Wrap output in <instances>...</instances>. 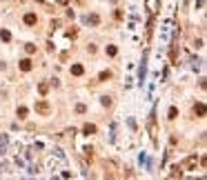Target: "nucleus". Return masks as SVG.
Instances as JSON below:
<instances>
[{
  "instance_id": "obj_21",
  "label": "nucleus",
  "mask_w": 207,
  "mask_h": 180,
  "mask_svg": "<svg viewBox=\"0 0 207 180\" xmlns=\"http://www.w3.org/2000/svg\"><path fill=\"white\" fill-rule=\"evenodd\" d=\"M58 27H60V20H58V18L51 20V29H58Z\"/></svg>"
},
{
  "instance_id": "obj_2",
  "label": "nucleus",
  "mask_w": 207,
  "mask_h": 180,
  "mask_svg": "<svg viewBox=\"0 0 207 180\" xmlns=\"http://www.w3.org/2000/svg\"><path fill=\"white\" fill-rule=\"evenodd\" d=\"M149 134H152V140L154 142H158V129H156V114L152 111V116H149Z\"/></svg>"
},
{
  "instance_id": "obj_9",
  "label": "nucleus",
  "mask_w": 207,
  "mask_h": 180,
  "mask_svg": "<svg viewBox=\"0 0 207 180\" xmlns=\"http://www.w3.org/2000/svg\"><path fill=\"white\" fill-rule=\"evenodd\" d=\"M98 22H100V16H98V14H91V16H87V25H94V27H96Z\"/></svg>"
},
{
  "instance_id": "obj_8",
  "label": "nucleus",
  "mask_w": 207,
  "mask_h": 180,
  "mask_svg": "<svg viewBox=\"0 0 207 180\" xmlns=\"http://www.w3.org/2000/svg\"><path fill=\"white\" fill-rule=\"evenodd\" d=\"M31 67H34V62H31L29 58L20 60V69H22V71H31Z\"/></svg>"
},
{
  "instance_id": "obj_11",
  "label": "nucleus",
  "mask_w": 207,
  "mask_h": 180,
  "mask_svg": "<svg viewBox=\"0 0 207 180\" xmlns=\"http://www.w3.org/2000/svg\"><path fill=\"white\" fill-rule=\"evenodd\" d=\"M82 154H85V160H87V162H91V160H94V149H91V147H87Z\"/></svg>"
},
{
  "instance_id": "obj_6",
  "label": "nucleus",
  "mask_w": 207,
  "mask_h": 180,
  "mask_svg": "<svg viewBox=\"0 0 207 180\" xmlns=\"http://www.w3.org/2000/svg\"><path fill=\"white\" fill-rule=\"evenodd\" d=\"M82 134H85V136H91V134H96V125H91V122H87V125L82 127Z\"/></svg>"
},
{
  "instance_id": "obj_22",
  "label": "nucleus",
  "mask_w": 207,
  "mask_h": 180,
  "mask_svg": "<svg viewBox=\"0 0 207 180\" xmlns=\"http://www.w3.org/2000/svg\"><path fill=\"white\" fill-rule=\"evenodd\" d=\"M76 111H78V114H85L87 107H85V105H76Z\"/></svg>"
},
{
  "instance_id": "obj_15",
  "label": "nucleus",
  "mask_w": 207,
  "mask_h": 180,
  "mask_svg": "<svg viewBox=\"0 0 207 180\" xmlns=\"http://www.w3.org/2000/svg\"><path fill=\"white\" fill-rule=\"evenodd\" d=\"M167 118H169V120H176V118H178V109H176V107H172V109H169Z\"/></svg>"
},
{
  "instance_id": "obj_19",
  "label": "nucleus",
  "mask_w": 207,
  "mask_h": 180,
  "mask_svg": "<svg viewBox=\"0 0 207 180\" xmlns=\"http://www.w3.org/2000/svg\"><path fill=\"white\" fill-rule=\"evenodd\" d=\"M116 54H118V49H116L114 45H109V47H107V56H116Z\"/></svg>"
},
{
  "instance_id": "obj_17",
  "label": "nucleus",
  "mask_w": 207,
  "mask_h": 180,
  "mask_svg": "<svg viewBox=\"0 0 207 180\" xmlns=\"http://www.w3.org/2000/svg\"><path fill=\"white\" fill-rule=\"evenodd\" d=\"M16 114H18V118H27V114H29V111H27V107H18V111H16Z\"/></svg>"
},
{
  "instance_id": "obj_20",
  "label": "nucleus",
  "mask_w": 207,
  "mask_h": 180,
  "mask_svg": "<svg viewBox=\"0 0 207 180\" xmlns=\"http://www.w3.org/2000/svg\"><path fill=\"white\" fill-rule=\"evenodd\" d=\"M76 36H78V31H76V29H74V27H71V29H69V31H67V38H76Z\"/></svg>"
},
{
  "instance_id": "obj_4",
  "label": "nucleus",
  "mask_w": 207,
  "mask_h": 180,
  "mask_svg": "<svg viewBox=\"0 0 207 180\" xmlns=\"http://www.w3.org/2000/svg\"><path fill=\"white\" fill-rule=\"evenodd\" d=\"M36 22H38L36 14H31V11H29V14H25V25H27V27H34Z\"/></svg>"
},
{
  "instance_id": "obj_25",
  "label": "nucleus",
  "mask_w": 207,
  "mask_h": 180,
  "mask_svg": "<svg viewBox=\"0 0 207 180\" xmlns=\"http://www.w3.org/2000/svg\"><path fill=\"white\" fill-rule=\"evenodd\" d=\"M38 2H45V0H38Z\"/></svg>"
},
{
  "instance_id": "obj_16",
  "label": "nucleus",
  "mask_w": 207,
  "mask_h": 180,
  "mask_svg": "<svg viewBox=\"0 0 207 180\" xmlns=\"http://www.w3.org/2000/svg\"><path fill=\"white\" fill-rule=\"evenodd\" d=\"M25 51H27V54H36V45H34V42H27V45H25Z\"/></svg>"
},
{
  "instance_id": "obj_23",
  "label": "nucleus",
  "mask_w": 207,
  "mask_h": 180,
  "mask_svg": "<svg viewBox=\"0 0 207 180\" xmlns=\"http://www.w3.org/2000/svg\"><path fill=\"white\" fill-rule=\"evenodd\" d=\"M203 5H205V0H196V7H198V9H203Z\"/></svg>"
},
{
  "instance_id": "obj_24",
  "label": "nucleus",
  "mask_w": 207,
  "mask_h": 180,
  "mask_svg": "<svg viewBox=\"0 0 207 180\" xmlns=\"http://www.w3.org/2000/svg\"><path fill=\"white\" fill-rule=\"evenodd\" d=\"M58 2H60V5H67V2H69V0H58Z\"/></svg>"
},
{
  "instance_id": "obj_10",
  "label": "nucleus",
  "mask_w": 207,
  "mask_h": 180,
  "mask_svg": "<svg viewBox=\"0 0 207 180\" xmlns=\"http://www.w3.org/2000/svg\"><path fill=\"white\" fill-rule=\"evenodd\" d=\"M183 176V167H172V174H169V178H180Z\"/></svg>"
},
{
  "instance_id": "obj_3",
  "label": "nucleus",
  "mask_w": 207,
  "mask_h": 180,
  "mask_svg": "<svg viewBox=\"0 0 207 180\" xmlns=\"http://www.w3.org/2000/svg\"><path fill=\"white\" fill-rule=\"evenodd\" d=\"M196 165H198V156H187L185 162H183V169L192 171V169H196Z\"/></svg>"
},
{
  "instance_id": "obj_1",
  "label": "nucleus",
  "mask_w": 207,
  "mask_h": 180,
  "mask_svg": "<svg viewBox=\"0 0 207 180\" xmlns=\"http://www.w3.org/2000/svg\"><path fill=\"white\" fill-rule=\"evenodd\" d=\"M36 114L49 116V114H51V105L47 102V100H38V102H36Z\"/></svg>"
},
{
  "instance_id": "obj_13",
  "label": "nucleus",
  "mask_w": 207,
  "mask_h": 180,
  "mask_svg": "<svg viewBox=\"0 0 207 180\" xmlns=\"http://www.w3.org/2000/svg\"><path fill=\"white\" fill-rule=\"evenodd\" d=\"M0 38L5 40V42H9V40H11V34H9L7 29H0Z\"/></svg>"
},
{
  "instance_id": "obj_7",
  "label": "nucleus",
  "mask_w": 207,
  "mask_h": 180,
  "mask_svg": "<svg viewBox=\"0 0 207 180\" xmlns=\"http://www.w3.org/2000/svg\"><path fill=\"white\" fill-rule=\"evenodd\" d=\"M82 74H85L82 65H71V76H82Z\"/></svg>"
},
{
  "instance_id": "obj_18",
  "label": "nucleus",
  "mask_w": 207,
  "mask_h": 180,
  "mask_svg": "<svg viewBox=\"0 0 207 180\" xmlns=\"http://www.w3.org/2000/svg\"><path fill=\"white\" fill-rule=\"evenodd\" d=\"M100 102H102L105 107H111V96H102V98H100Z\"/></svg>"
},
{
  "instance_id": "obj_5",
  "label": "nucleus",
  "mask_w": 207,
  "mask_h": 180,
  "mask_svg": "<svg viewBox=\"0 0 207 180\" xmlns=\"http://www.w3.org/2000/svg\"><path fill=\"white\" fill-rule=\"evenodd\" d=\"M194 114H196L198 118H205V105H203V102H196V105H194Z\"/></svg>"
},
{
  "instance_id": "obj_14",
  "label": "nucleus",
  "mask_w": 207,
  "mask_h": 180,
  "mask_svg": "<svg viewBox=\"0 0 207 180\" xmlns=\"http://www.w3.org/2000/svg\"><path fill=\"white\" fill-rule=\"evenodd\" d=\"M109 78H111V71H100V76H98L100 82H105V80H109Z\"/></svg>"
},
{
  "instance_id": "obj_12",
  "label": "nucleus",
  "mask_w": 207,
  "mask_h": 180,
  "mask_svg": "<svg viewBox=\"0 0 207 180\" xmlns=\"http://www.w3.org/2000/svg\"><path fill=\"white\" fill-rule=\"evenodd\" d=\"M47 91H49V85H47V82H40V85H38V94H40V96H45Z\"/></svg>"
}]
</instances>
